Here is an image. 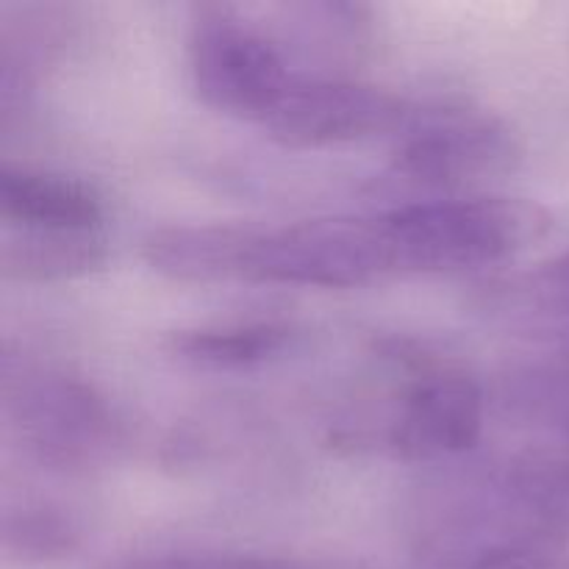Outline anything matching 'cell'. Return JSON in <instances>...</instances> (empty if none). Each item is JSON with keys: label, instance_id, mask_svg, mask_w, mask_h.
<instances>
[{"label": "cell", "instance_id": "cell-1", "mask_svg": "<svg viewBox=\"0 0 569 569\" xmlns=\"http://www.w3.org/2000/svg\"><path fill=\"white\" fill-rule=\"evenodd\" d=\"M383 226L400 276L500 264L542 242L553 217L526 198H467L400 206L383 214Z\"/></svg>", "mask_w": 569, "mask_h": 569}, {"label": "cell", "instance_id": "cell-2", "mask_svg": "<svg viewBox=\"0 0 569 569\" xmlns=\"http://www.w3.org/2000/svg\"><path fill=\"white\" fill-rule=\"evenodd\" d=\"M6 417L31 459L50 470H89L120 442L109 400L87 378L59 367H6Z\"/></svg>", "mask_w": 569, "mask_h": 569}, {"label": "cell", "instance_id": "cell-3", "mask_svg": "<svg viewBox=\"0 0 569 569\" xmlns=\"http://www.w3.org/2000/svg\"><path fill=\"white\" fill-rule=\"evenodd\" d=\"M189 72L217 114L264 126L298 78L287 56L231 6H198L189 33Z\"/></svg>", "mask_w": 569, "mask_h": 569}, {"label": "cell", "instance_id": "cell-4", "mask_svg": "<svg viewBox=\"0 0 569 569\" xmlns=\"http://www.w3.org/2000/svg\"><path fill=\"white\" fill-rule=\"evenodd\" d=\"M395 276L383 214L322 217L256 233L244 281L353 289Z\"/></svg>", "mask_w": 569, "mask_h": 569}, {"label": "cell", "instance_id": "cell-5", "mask_svg": "<svg viewBox=\"0 0 569 569\" xmlns=\"http://www.w3.org/2000/svg\"><path fill=\"white\" fill-rule=\"evenodd\" d=\"M520 159L515 131L470 103L409 109L395 131V172L420 187H461L500 176Z\"/></svg>", "mask_w": 569, "mask_h": 569}, {"label": "cell", "instance_id": "cell-6", "mask_svg": "<svg viewBox=\"0 0 569 569\" xmlns=\"http://www.w3.org/2000/svg\"><path fill=\"white\" fill-rule=\"evenodd\" d=\"M409 109L403 98L372 83L298 78L264 128L283 148H331L395 133Z\"/></svg>", "mask_w": 569, "mask_h": 569}, {"label": "cell", "instance_id": "cell-7", "mask_svg": "<svg viewBox=\"0 0 569 569\" xmlns=\"http://www.w3.org/2000/svg\"><path fill=\"white\" fill-rule=\"evenodd\" d=\"M483 431V392L470 376L439 370L406 392L389 445L403 461H442L476 448Z\"/></svg>", "mask_w": 569, "mask_h": 569}, {"label": "cell", "instance_id": "cell-8", "mask_svg": "<svg viewBox=\"0 0 569 569\" xmlns=\"http://www.w3.org/2000/svg\"><path fill=\"white\" fill-rule=\"evenodd\" d=\"M259 231L228 226H167L144 237L142 259L159 276L181 283L244 281Z\"/></svg>", "mask_w": 569, "mask_h": 569}, {"label": "cell", "instance_id": "cell-9", "mask_svg": "<svg viewBox=\"0 0 569 569\" xmlns=\"http://www.w3.org/2000/svg\"><path fill=\"white\" fill-rule=\"evenodd\" d=\"M109 259L103 228L3 226L0 270L9 281L53 283L83 278Z\"/></svg>", "mask_w": 569, "mask_h": 569}, {"label": "cell", "instance_id": "cell-10", "mask_svg": "<svg viewBox=\"0 0 569 569\" xmlns=\"http://www.w3.org/2000/svg\"><path fill=\"white\" fill-rule=\"evenodd\" d=\"M3 226L103 228V198L78 178L6 164L0 170Z\"/></svg>", "mask_w": 569, "mask_h": 569}, {"label": "cell", "instance_id": "cell-11", "mask_svg": "<svg viewBox=\"0 0 569 569\" xmlns=\"http://www.w3.org/2000/svg\"><path fill=\"white\" fill-rule=\"evenodd\" d=\"M298 339L289 322L253 320L172 333L167 348L183 365L211 372H239L281 359Z\"/></svg>", "mask_w": 569, "mask_h": 569}, {"label": "cell", "instance_id": "cell-12", "mask_svg": "<svg viewBox=\"0 0 569 569\" xmlns=\"http://www.w3.org/2000/svg\"><path fill=\"white\" fill-rule=\"evenodd\" d=\"M83 528L59 506L26 503L3 520V550L17 565H56L81 550Z\"/></svg>", "mask_w": 569, "mask_h": 569}, {"label": "cell", "instance_id": "cell-13", "mask_svg": "<svg viewBox=\"0 0 569 569\" xmlns=\"http://www.w3.org/2000/svg\"><path fill=\"white\" fill-rule=\"evenodd\" d=\"M522 298L542 315H569V250L522 278Z\"/></svg>", "mask_w": 569, "mask_h": 569}, {"label": "cell", "instance_id": "cell-14", "mask_svg": "<svg viewBox=\"0 0 569 569\" xmlns=\"http://www.w3.org/2000/svg\"><path fill=\"white\" fill-rule=\"evenodd\" d=\"M217 569H317L309 565H298V561L283 559H259V556H228L222 553L220 567Z\"/></svg>", "mask_w": 569, "mask_h": 569}]
</instances>
